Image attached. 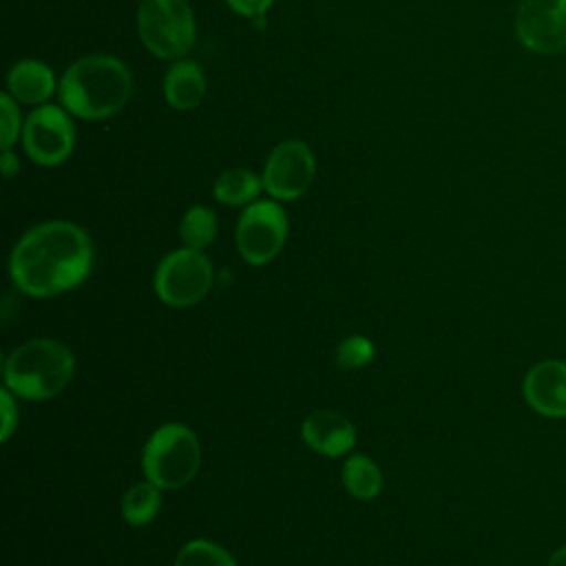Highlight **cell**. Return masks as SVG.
Returning <instances> with one entry per match:
<instances>
[{"instance_id": "3957f363", "label": "cell", "mask_w": 566, "mask_h": 566, "mask_svg": "<svg viewBox=\"0 0 566 566\" xmlns=\"http://www.w3.org/2000/svg\"><path fill=\"white\" fill-rule=\"evenodd\" d=\"M75 371L71 349L53 338H31L4 360V387L24 400H49L66 389Z\"/></svg>"}, {"instance_id": "9c48e42d", "label": "cell", "mask_w": 566, "mask_h": 566, "mask_svg": "<svg viewBox=\"0 0 566 566\" xmlns=\"http://www.w3.org/2000/svg\"><path fill=\"white\" fill-rule=\"evenodd\" d=\"M316 175L312 148L301 139H285L272 148L265 159L261 179L263 190L276 201H294L303 197Z\"/></svg>"}, {"instance_id": "ba28073f", "label": "cell", "mask_w": 566, "mask_h": 566, "mask_svg": "<svg viewBox=\"0 0 566 566\" xmlns=\"http://www.w3.org/2000/svg\"><path fill=\"white\" fill-rule=\"evenodd\" d=\"M22 148L38 166H60L75 148V126L64 106L42 104L35 106L22 126Z\"/></svg>"}, {"instance_id": "9a60e30c", "label": "cell", "mask_w": 566, "mask_h": 566, "mask_svg": "<svg viewBox=\"0 0 566 566\" xmlns=\"http://www.w3.org/2000/svg\"><path fill=\"white\" fill-rule=\"evenodd\" d=\"M263 190V179L248 168L223 170L212 184V197L223 206H248Z\"/></svg>"}, {"instance_id": "2e32d148", "label": "cell", "mask_w": 566, "mask_h": 566, "mask_svg": "<svg viewBox=\"0 0 566 566\" xmlns=\"http://www.w3.org/2000/svg\"><path fill=\"white\" fill-rule=\"evenodd\" d=\"M343 484L349 495L358 500H371L380 493L382 475L371 458L354 453L343 464Z\"/></svg>"}, {"instance_id": "52a82bcc", "label": "cell", "mask_w": 566, "mask_h": 566, "mask_svg": "<svg viewBox=\"0 0 566 566\" xmlns=\"http://www.w3.org/2000/svg\"><path fill=\"white\" fill-rule=\"evenodd\" d=\"M237 250L250 265H265L279 256L287 239V214L276 199L243 206L237 221Z\"/></svg>"}, {"instance_id": "6da1fadb", "label": "cell", "mask_w": 566, "mask_h": 566, "mask_svg": "<svg viewBox=\"0 0 566 566\" xmlns=\"http://www.w3.org/2000/svg\"><path fill=\"white\" fill-rule=\"evenodd\" d=\"M91 268L93 243L84 228L71 221H44L29 228L9 256L13 285L35 298L77 287Z\"/></svg>"}, {"instance_id": "ffe728a7", "label": "cell", "mask_w": 566, "mask_h": 566, "mask_svg": "<svg viewBox=\"0 0 566 566\" xmlns=\"http://www.w3.org/2000/svg\"><path fill=\"white\" fill-rule=\"evenodd\" d=\"M371 358H374V343L367 336H360V334L347 336L336 347V363L343 369L365 367Z\"/></svg>"}, {"instance_id": "e0dca14e", "label": "cell", "mask_w": 566, "mask_h": 566, "mask_svg": "<svg viewBox=\"0 0 566 566\" xmlns=\"http://www.w3.org/2000/svg\"><path fill=\"white\" fill-rule=\"evenodd\" d=\"M161 489L153 482H135L122 497V517L130 526H146L155 520L161 506Z\"/></svg>"}, {"instance_id": "30bf717a", "label": "cell", "mask_w": 566, "mask_h": 566, "mask_svg": "<svg viewBox=\"0 0 566 566\" xmlns=\"http://www.w3.org/2000/svg\"><path fill=\"white\" fill-rule=\"evenodd\" d=\"M515 35L533 53L566 51V0H522L515 13Z\"/></svg>"}, {"instance_id": "44dd1931", "label": "cell", "mask_w": 566, "mask_h": 566, "mask_svg": "<svg viewBox=\"0 0 566 566\" xmlns=\"http://www.w3.org/2000/svg\"><path fill=\"white\" fill-rule=\"evenodd\" d=\"M22 115L18 108V102L4 91L0 95V146L2 148H11L15 144V139L22 135Z\"/></svg>"}, {"instance_id": "cb8c5ba5", "label": "cell", "mask_w": 566, "mask_h": 566, "mask_svg": "<svg viewBox=\"0 0 566 566\" xmlns=\"http://www.w3.org/2000/svg\"><path fill=\"white\" fill-rule=\"evenodd\" d=\"M0 170H2L4 179H11V177L18 175L20 161H18V155L11 148H2V153H0Z\"/></svg>"}, {"instance_id": "7a4b0ae2", "label": "cell", "mask_w": 566, "mask_h": 566, "mask_svg": "<svg viewBox=\"0 0 566 566\" xmlns=\"http://www.w3.org/2000/svg\"><path fill=\"white\" fill-rule=\"evenodd\" d=\"M133 77L128 66L106 53L77 57L60 77L57 97L73 117L99 122L117 115L130 99Z\"/></svg>"}, {"instance_id": "d6986e66", "label": "cell", "mask_w": 566, "mask_h": 566, "mask_svg": "<svg viewBox=\"0 0 566 566\" xmlns=\"http://www.w3.org/2000/svg\"><path fill=\"white\" fill-rule=\"evenodd\" d=\"M175 566H237V562L223 546L210 539H190L179 548Z\"/></svg>"}, {"instance_id": "603a6c76", "label": "cell", "mask_w": 566, "mask_h": 566, "mask_svg": "<svg viewBox=\"0 0 566 566\" xmlns=\"http://www.w3.org/2000/svg\"><path fill=\"white\" fill-rule=\"evenodd\" d=\"M226 4L243 18H259L274 4V0H226Z\"/></svg>"}, {"instance_id": "7c38bea8", "label": "cell", "mask_w": 566, "mask_h": 566, "mask_svg": "<svg viewBox=\"0 0 566 566\" xmlns=\"http://www.w3.org/2000/svg\"><path fill=\"white\" fill-rule=\"evenodd\" d=\"M305 444L327 458L345 455L356 444V427L338 411L318 409L305 416L301 424Z\"/></svg>"}, {"instance_id": "ac0fdd59", "label": "cell", "mask_w": 566, "mask_h": 566, "mask_svg": "<svg viewBox=\"0 0 566 566\" xmlns=\"http://www.w3.org/2000/svg\"><path fill=\"white\" fill-rule=\"evenodd\" d=\"M179 237L186 248L203 250L217 237V217L206 206H192L179 221Z\"/></svg>"}, {"instance_id": "5bb4252c", "label": "cell", "mask_w": 566, "mask_h": 566, "mask_svg": "<svg viewBox=\"0 0 566 566\" xmlns=\"http://www.w3.org/2000/svg\"><path fill=\"white\" fill-rule=\"evenodd\" d=\"M164 97L175 111H192L206 97V75L199 62L181 57L164 75Z\"/></svg>"}, {"instance_id": "5b68a950", "label": "cell", "mask_w": 566, "mask_h": 566, "mask_svg": "<svg viewBox=\"0 0 566 566\" xmlns=\"http://www.w3.org/2000/svg\"><path fill=\"white\" fill-rule=\"evenodd\" d=\"M137 35L159 60H181L197 40L195 11L188 0H139Z\"/></svg>"}, {"instance_id": "d4e9b609", "label": "cell", "mask_w": 566, "mask_h": 566, "mask_svg": "<svg viewBox=\"0 0 566 566\" xmlns=\"http://www.w3.org/2000/svg\"><path fill=\"white\" fill-rule=\"evenodd\" d=\"M546 566H566V544L559 546V548L551 555V559H548Z\"/></svg>"}, {"instance_id": "277c9868", "label": "cell", "mask_w": 566, "mask_h": 566, "mask_svg": "<svg viewBox=\"0 0 566 566\" xmlns=\"http://www.w3.org/2000/svg\"><path fill=\"white\" fill-rule=\"evenodd\" d=\"M201 447L195 431L181 422H166L150 433L142 451L148 482L172 491L186 486L199 471Z\"/></svg>"}, {"instance_id": "8992f818", "label": "cell", "mask_w": 566, "mask_h": 566, "mask_svg": "<svg viewBox=\"0 0 566 566\" xmlns=\"http://www.w3.org/2000/svg\"><path fill=\"white\" fill-rule=\"evenodd\" d=\"M212 263L203 250L179 248L168 252L153 276V287L159 301L170 307H190L199 303L212 287Z\"/></svg>"}, {"instance_id": "7402d4cb", "label": "cell", "mask_w": 566, "mask_h": 566, "mask_svg": "<svg viewBox=\"0 0 566 566\" xmlns=\"http://www.w3.org/2000/svg\"><path fill=\"white\" fill-rule=\"evenodd\" d=\"M15 394H11L7 387L0 391V411H2V442H7L18 424V405H15Z\"/></svg>"}, {"instance_id": "4fadbf2b", "label": "cell", "mask_w": 566, "mask_h": 566, "mask_svg": "<svg viewBox=\"0 0 566 566\" xmlns=\"http://www.w3.org/2000/svg\"><path fill=\"white\" fill-rule=\"evenodd\" d=\"M57 80L49 64L40 60H20L7 73V93L27 106H42L57 91Z\"/></svg>"}, {"instance_id": "8fae6325", "label": "cell", "mask_w": 566, "mask_h": 566, "mask_svg": "<svg viewBox=\"0 0 566 566\" xmlns=\"http://www.w3.org/2000/svg\"><path fill=\"white\" fill-rule=\"evenodd\" d=\"M522 391L539 416L566 418V363L551 358L533 365L524 376Z\"/></svg>"}]
</instances>
